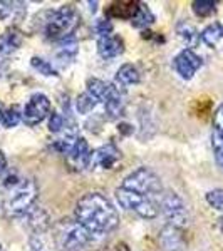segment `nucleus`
<instances>
[{"label":"nucleus","mask_w":223,"mask_h":251,"mask_svg":"<svg viewBox=\"0 0 223 251\" xmlns=\"http://www.w3.org/2000/svg\"><path fill=\"white\" fill-rule=\"evenodd\" d=\"M76 221L91 234H106L119 225V214L106 196L87 193L76 204Z\"/></svg>","instance_id":"nucleus-1"},{"label":"nucleus","mask_w":223,"mask_h":251,"mask_svg":"<svg viewBox=\"0 0 223 251\" xmlns=\"http://www.w3.org/2000/svg\"><path fill=\"white\" fill-rule=\"evenodd\" d=\"M3 186L9 188V196L5 200V209L12 216L27 213L37 198V186L32 179H20L15 174L3 177Z\"/></svg>","instance_id":"nucleus-2"},{"label":"nucleus","mask_w":223,"mask_h":251,"mask_svg":"<svg viewBox=\"0 0 223 251\" xmlns=\"http://www.w3.org/2000/svg\"><path fill=\"white\" fill-rule=\"evenodd\" d=\"M46 20L42 22V29L47 39L64 40L71 37L72 32L79 27V14L74 5L67 3L56 12H46Z\"/></svg>","instance_id":"nucleus-3"},{"label":"nucleus","mask_w":223,"mask_h":251,"mask_svg":"<svg viewBox=\"0 0 223 251\" xmlns=\"http://www.w3.org/2000/svg\"><path fill=\"white\" fill-rule=\"evenodd\" d=\"M87 92L91 94L97 102L106 104L104 111L109 119H117L124 114V99L121 96L119 89L112 84H108L99 79H89L87 80Z\"/></svg>","instance_id":"nucleus-4"},{"label":"nucleus","mask_w":223,"mask_h":251,"mask_svg":"<svg viewBox=\"0 0 223 251\" xmlns=\"http://www.w3.org/2000/svg\"><path fill=\"white\" fill-rule=\"evenodd\" d=\"M56 240H57L60 250L76 251L87 245L91 240V233L86 231L78 221L62 220L56 228Z\"/></svg>","instance_id":"nucleus-5"},{"label":"nucleus","mask_w":223,"mask_h":251,"mask_svg":"<svg viewBox=\"0 0 223 251\" xmlns=\"http://www.w3.org/2000/svg\"><path fill=\"white\" fill-rule=\"evenodd\" d=\"M123 188H128L138 194H143L146 198H153L163 193V186H161V179L156 176L151 169L139 168L135 173H131L124 179Z\"/></svg>","instance_id":"nucleus-6"},{"label":"nucleus","mask_w":223,"mask_h":251,"mask_svg":"<svg viewBox=\"0 0 223 251\" xmlns=\"http://www.w3.org/2000/svg\"><path fill=\"white\" fill-rule=\"evenodd\" d=\"M116 200L123 208L126 209H133L139 214L141 218H146V220H153V218L158 216V203L151 200V198H146L143 194H138L135 191L128 188H117L116 189Z\"/></svg>","instance_id":"nucleus-7"},{"label":"nucleus","mask_w":223,"mask_h":251,"mask_svg":"<svg viewBox=\"0 0 223 251\" xmlns=\"http://www.w3.org/2000/svg\"><path fill=\"white\" fill-rule=\"evenodd\" d=\"M161 211L168 220L169 226L175 228H183L188 225V209H186L185 203L181 201V198L173 191H166L161 196Z\"/></svg>","instance_id":"nucleus-8"},{"label":"nucleus","mask_w":223,"mask_h":251,"mask_svg":"<svg viewBox=\"0 0 223 251\" xmlns=\"http://www.w3.org/2000/svg\"><path fill=\"white\" fill-rule=\"evenodd\" d=\"M51 112V100L44 94H34L26 104L22 112V119L27 126H35L42 123Z\"/></svg>","instance_id":"nucleus-9"},{"label":"nucleus","mask_w":223,"mask_h":251,"mask_svg":"<svg viewBox=\"0 0 223 251\" xmlns=\"http://www.w3.org/2000/svg\"><path fill=\"white\" fill-rule=\"evenodd\" d=\"M119 159H121V151L112 143H109L91 152L89 166L92 169H97V171H109V169H112L119 163Z\"/></svg>","instance_id":"nucleus-10"},{"label":"nucleus","mask_w":223,"mask_h":251,"mask_svg":"<svg viewBox=\"0 0 223 251\" xmlns=\"http://www.w3.org/2000/svg\"><path fill=\"white\" fill-rule=\"evenodd\" d=\"M173 66H175L176 72L183 79H192L195 75V72L203 66V60H201V57H198L193 50L185 49V50H181L180 54L175 57V60H173Z\"/></svg>","instance_id":"nucleus-11"},{"label":"nucleus","mask_w":223,"mask_h":251,"mask_svg":"<svg viewBox=\"0 0 223 251\" xmlns=\"http://www.w3.org/2000/svg\"><path fill=\"white\" fill-rule=\"evenodd\" d=\"M66 161L72 171H83L84 168H87L89 161H91V151H89L87 141L84 137H78L76 139L74 146L67 152Z\"/></svg>","instance_id":"nucleus-12"},{"label":"nucleus","mask_w":223,"mask_h":251,"mask_svg":"<svg viewBox=\"0 0 223 251\" xmlns=\"http://www.w3.org/2000/svg\"><path fill=\"white\" fill-rule=\"evenodd\" d=\"M212 146L215 152V159L218 166L223 169V104L213 116V132H212Z\"/></svg>","instance_id":"nucleus-13"},{"label":"nucleus","mask_w":223,"mask_h":251,"mask_svg":"<svg viewBox=\"0 0 223 251\" xmlns=\"http://www.w3.org/2000/svg\"><path fill=\"white\" fill-rule=\"evenodd\" d=\"M139 9V2L136 0H121L112 2L106 7V17L109 19H135Z\"/></svg>","instance_id":"nucleus-14"},{"label":"nucleus","mask_w":223,"mask_h":251,"mask_svg":"<svg viewBox=\"0 0 223 251\" xmlns=\"http://www.w3.org/2000/svg\"><path fill=\"white\" fill-rule=\"evenodd\" d=\"M97 50L103 59H114L124 52V42L117 35H108V37H101L97 42Z\"/></svg>","instance_id":"nucleus-15"},{"label":"nucleus","mask_w":223,"mask_h":251,"mask_svg":"<svg viewBox=\"0 0 223 251\" xmlns=\"http://www.w3.org/2000/svg\"><path fill=\"white\" fill-rule=\"evenodd\" d=\"M22 44V34L19 29L10 27L3 34H0V54L9 55L12 52H15Z\"/></svg>","instance_id":"nucleus-16"},{"label":"nucleus","mask_w":223,"mask_h":251,"mask_svg":"<svg viewBox=\"0 0 223 251\" xmlns=\"http://www.w3.org/2000/svg\"><path fill=\"white\" fill-rule=\"evenodd\" d=\"M161 245L165 246L166 251H181L183 248V236H181L180 228L175 226H166L161 231Z\"/></svg>","instance_id":"nucleus-17"},{"label":"nucleus","mask_w":223,"mask_h":251,"mask_svg":"<svg viewBox=\"0 0 223 251\" xmlns=\"http://www.w3.org/2000/svg\"><path fill=\"white\" fill-rule=\"evenodd\" d=\"M116 82L119 86H133L139 82V72L133 64H124L119 71L116 72Z\"/></svg>","instance_id":"nucleus-18"},{"label":"nucleus","mask_w":223,"mask_h":251,"mask_svg":"<svg viewBox=\"0 0 223 251\" xmlns=\"http://www.w3.org/2000/svg\"><path fill=\"white\" fill-rule=\"evenodd\" d=\"M222 37H223V27H222V24H218V22L210 24V25L201 32V40H203L208 47H215L222 40Z\"/></svg>","instance_id":"nucleus-19"},{"label":"nucleus","mask_w":223,"mask_h":251,"mask_svg":"<svg viewBox=\"0 0 223 251\" xmlns=\"http://www.w3.org/2000/svg\"><path fill=\"white\" fill-rule=\"evenodd\" d=\"M176 32L178 35H180V39L183 40V42L186 44V46L193 47L198 44V32L196 29L192 25V24L188 22H180L176 25Z\"/></svg>","instance_id":"nucleus-20"},{"label":"nucleus","mask_w":223,"mask_h":251,"mask_svg":"<svg viewBox=\"0 0 223 251\" xmlns=\"http://www.w3.org/2000/svg\"><path fill=\"white\" fill-rule=\"evenodd\" d=\"M133 22V27L136 29H146L148 25H151L155 22V15L151 14V10L148 9V5L143 2H139V9H138V14L136 17L131 20Z\"/></svg>","instance_id":"nucleus-21"},{"label":"nucleus","mask_w":223,"mask_h":251,"mask_svg":"<svg viewBox=\"0 0 223 251\" xmlns=\"http://www.w3.org/2000/svg\"><path fill=\"white\" fill-rule=\"evenodd\" d=\"M29 213V225L32 228L35 229V231H44V229L49 226V216L46 214V211H42V209H35V211H27Z\"/></svg>","instance_id":"nucleus-22"},{"label":"nucleus","mask_w":223,"mask_h":251,"mask_svg":"<svg viewBox=\"0 0 223 251\" xmlns=\"http://www.w3.org/2000/svg\"><path fill=\"white\" fill-rule=\"evenodd\" d=\"M217 10V2L213 0H195L193 2V12L198 17H208Z\"/></svg>","instance_id":"nucleus-23"},{"label":"nucleus","mask_w":223,"mask_h":251,"mask_svg":"<svg viewBox=\"0 0 223 251\" xmlns=\"http://www.w3.org/2000/svg\"><path fill=\"white\" fill-rule=\"evenodd\" d=\"M96 104H97V100L89 94V92H86V94H81L78 97L76 107H78V111L81 112V114H89V112L96 107Z\"/></svg>","instance_id":"nucleus-24"},{"label":"nucleus","mask_w":223,"mask_h":251,"mask_svg":"<svg viewBox=\"0 0 223 251\" xmlns=\"http://www.w3.org/2000/svg\"><path fill=\"white\" fill-rule=\"evenodd\" d=\"M20 121V111H19V106H12L3 112V117H2V126L3 127H15Z\"/></svg>","instance_id":"nucleus-25"},{"label":"nucleus","mask_w":223,"mask_h":251,"mask_svg":"<svg viewBox=\"0 0 223 251\" xmlns=\"http://www.w3.org/2000/svg\"><path fill=\"white\" fill-rule=\"evenodd\" d=\"M30 64H32V67H34V69H37L40 74H44V75H57V71H56V69L52 67V64H49L47 60H44L40 57H32Z\"/></svg>","instance_id":"nucleus-26"},{"label":"nucleus","mask_w":223,"mask_h":251,"mask_svg":"<svg viewBox=\"0 0 223 251\" xmlns=\"http://www.w3.org/2000/svg\"><path fill=\"white\" fill-rule=\"evenodd\" d=\"M206 201L215 209H223V189H213L206 194Z\"/></svg>","instance_id":"nucleus-27"},{"label":"nucleus","mask_w":223,"mask_h":251,"mask_svg":"<svg viewBox=\"0 0 223 251\" xmlns=\"http://www.w3.org/2000/svg\"><path fill=\"white\" fill-rule=\"evenodd\" d=\"M64 127V117L57 114V112H52L51 119H49V131L51 132H59Z\"/></svg>","instance_id":"nucleus-28"},{"label":"nucleus","mask_w":223,"mask_h":251,"mask_svg":"<svg viewBox=\"0 0 223 251\" xmlns=\"http://www.w3.org/2000/svg\"><path fill=\"white\" fill-rule=\"evenodd\" d=\"M15 5H17V2H3V0H0V20L10 17L14 14V10L17 9Z\"/></svg>","instance_id":"nucleus-29"},{"label":"nucleus","mask_w":223,"mask_h":251,"mask_svg":"<svg viewBox=\"0 0 223 251\" xmlns=\"http://www.w3.org/2000/svg\"><path fill=\"white\" fill-rule=\"evenodd\" d=\"M96 32L101 35V37H108L112 32V24L109 20H99L96 25Z\"/></svg>","instance_id":"nucleus-30"},{"label":"nucleus","mask_w":223,"mask_h":251,"mask_svg":"<svg viewBox=\"0 0 223 251\" xmlns=\"http://www.w3.org/2000/svg\"><path fill=\"white\" fill-rule=\"evenodd\" d=\"M103 251H129V248H128L126 243L117 241V243H114V245H111V246H108V248H104Z\"/></svg>","instance_id":"nucleus-31"},{"label":"nucleus","mask_w":223,"mask_h":251,"mask_svg":"<svg viewBox=\"0 0 223 251\" xmlns=\"http://www.w3.org/2000/svg\"><path fill=\"white\" fill-rule=\"evenodd\" d=\"M5 164H7V159H5V156H3V152L0 151V171L5 169Z\"/></svg>","instance_id":"nucleus-32"},{"label":"nucleus","mask_w":223,"mask_h":251,"mask_svg":"<svg viewBox=\"0 0 223 251\" xmlns=\"http://www.w3.org/2000/svg\"><path fill=\"white\" fill-rule=\"evenodd\" d=\"M128 127H131V126H128V124H121V131L126 132V134H128V132H131V131H133V129H128Z\"/></svg>","instance_id":"nucleus-33"},{"label":"nucleus","mask_w":223,"mask_h":251,"mask_svg":"<svg viewBox=\"0 0 223 251\" xmlns=\"http://www.w3.org/2000/svg\"><path fill=\"white\" fill-rule=\"evenodd\" d=\"M89 5H91V10L94 12V10H96V5H97V2H89Z\"/></svg>","instance_id":"nucleus-34"},{"label":"nucleus","mask_w":223,"mask_h":251,"mask_svg":"<svg viewBox=\"0 0 223 251\" xmlns=\"http://www.w3.org/2000/svg\"><path fill=\"white\" fill-rule=\"evenodd\" d=\"M218 226H220V229L223 231V216L220 218V220H218Z\"/></svg>","instance_id":"nucleus-35"},{"label":"nucleus","mask_w":223,"mask_h":251,"mask_svg":"<svg viewBox=\"0 0 223 251\" xmlns=\"http://www.w3.org/2000/svg\"><path fill=\"white\" fill-rule=\"evenodd\" d=\"M3 112H5V111H3L2 104H0V121H2V117H3Z\"/></svg>","instance_id":"nucleus-36"},{"label":"nucleus","mask_w":223,"mask_h":251,"mask_svg":"<svg viewBox=\"0 0 223 251\" xmlns=\"http://www.w3.org/2000/svg\"><path fill=\"white\" fill-rule=\"evenodd\" d=\"M0 251H3V250H2V248H0Z\"/></svg>","instance_id":"nucleus-37"}]
</instances>
